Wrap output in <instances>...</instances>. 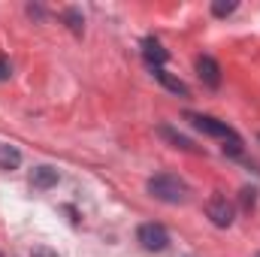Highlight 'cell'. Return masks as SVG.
<instances>
[{
	"label": "cell",
	"instance_id": "1",
	"mask_svg": "<svg viewBox=\"0 0 260 257\" xmlns=\"http://www.w3.org/2000/svg\"><path fill=\"white\" fill-rule=\"evenodd\" d=\"M148 194L160 203H170V206H179V203H188V185L179 179V176H170V173H160V176H151L148 179Z\"/></svg>",
	"mask_w": 260,
	"mask_h": 257
},
{
	"label": "cell",
	"instance_id": "2",
	"mask_svg": "<svg viewBox=\"0 0 260 257\" xmlns=\"http://www.w3.org/2000/svg\"><path fill=\"white\" fill-rule=\"evenodd\" d=\"M206 215H209V221H212L215 227H221V230H224V227H230V224H233V215H236V212H233V203H230L227 197L215 194V197L206 203Z\"/></svg>",
	"mask_w": 260,
	"mask_h": 257
},
{
	"label": "cell",
	"instance_id": "3",
	"mask_svg": "<svg viewBox=\"0 0 260 257\" xmlns=\"http://www.w3.org/2000/svg\"><path fill=\"white\" fill-rule=\"evenodd\" d=\"M136 239H139V245H142L145 251H164V248L170 245V233H167L160 224H142V227L136 230Z\"/></svg>",
	"mask_w": 260,
	"mask_h": 257
},
{
	"label": "cell",
	"instance_id": "4",
	"mask_svg": "<svg viewBox=\"0 0 260 257\" xmlns=\"http://www.w3.org/2000/svg\"><path fill=\"white\" fill-rule=\"evenodd\" d=\"M188 121H191L197 130H203L206 136H218V139L233 136V127H227L224 121H218V118H212V115H197V112H188Z\"/></svg>",
	"mask_w": 260,
	"mask_h": 257
},
{
	"label": "cell",
	"instance_id": "5",
	"mask_svg": "<svg viewBox=\"0 0 260 257\" xmlns=\"http://www.w3.org/2000/svg\"><path fill=\"white\" fill-rule=\"evenodd\" d=\"M142 58H145V64L151 67V70H160V67L170 61V52H167L154 37H145V40H142Z\"/></svg>",
	"mask_w": 260,
	"mask_h": 257
},
{
	"label": "cell",
	"instance_id": "6",
	"mask_svg": "<svg viewBox=\"0 0 260 257\" xmlns=\"http://www.w3.org/2000/svg\"><path fill=\"white\" fill-rule=\"evenodd\" d=\"M197 76L203 79V85H209V88H218L221 85V67L215 58H209V55H200L197 58Z\"/></svg>",
	"mask_w": 260,
	"mask_h": 257
},
{
	"label": "cell",
	"instance_id": "7",
	"mask_svg": "<svg viewBox=\"0 0 260 257\" xmlns=\"http://www.w3.org/2000/svg\"><path fill=\"white\" fill-rule=\"evenodd\" d=\"M58 170L55 167H49V164H43V167H34V173H30V185L37 188V191H49V188H55L58 185Z\"/></svg>",
	"mask_w": 260,
	"mask_h": 257
},
{
	"label": "cell",
	"instance_id": "8",
	"mask_svg": "<svg viewBox=\"0 0 260 257\" xmlns=\"http://www.w3.org/2000/svg\"><path fill=\"white\" fill-rule=\"evenodd\" d=\"M154 79H157V82H160V85H164L167 91H173L176 97H188V94H191V91H188V85H185V82H182L179 76L167 73L164 67H160V70H154Z\"/></svg>",
	"mask_w": 260,
	"mask_h": 257
},
{
	"label": "cell",
	"instance_id": "9",
	"mask_svg": "<svg viewBox=\"0 0 260 257\" xmlns=\"http://www.w3.org/2000/svg\"><path fill=\"white\" fill-rule=\"evenodd\" d=\"M21 167V151L15 145L0 142V170H18Z\"/></svg>",
	"mask_w": 260,
	"mask_h": 257
},
{
	"label": "cell",
	"instance_id": "10",
	"mask_svg": "<svg viewBox=\"0 0 260 257\" xmlns=\"http://www.w3.org/2000/svg\"><path fill=\"white\" fill-rule=\"evenodd\" d=\"M160 136H164V139H170V142H173L176 148H182V151H200L188 136H182V133H176V130H170V127H160Z\"/></svg>",
	"mask_w": 260,
	"mask_h": 257
},
{
	"label": "cell",
	"instance_id": "11",
	"mask_svg": "<svg viewBox=\"0 0 260 257\" xmlns=\"http://www.w3.org/2000/svg\"><path fill=\"white\" fill-rule=\"evenodd\" d=\"M64 21H67V27H70L76 37H82V30H85V18H82V12H79V9H67Z\"/></svg>",
	"mask_w": 260,
	"mask_h": 257
},
{
	"label": "cell",
	"instance_id": "12",
	"mask_svg": "<svg viewBox=\"0 0 260 257\" xmlns=\"http://www.w3.org/2000/svg\"><path fill=\"white\" fill-rule=\"evenodd\" d=\"M236 0H215L212 3V15H218V18H227V15H233L236 12Z\"/></svg>",
	"mask_w": 260,
	"mask_h": 257
},
{
	"label": "cell",
	"instance_id": "13",
	"mask_svg": "<svg viewBox=\"0 0 260 257\" xmlns=\"http://www.w3.org/2000/svg\"><path fill=\"white\" fill-rule=\"evenodd\" d=\"M221 151H224V154H230V157H239V154H242V139H239L236 133H233V136H227V139H224V145H221Z\"/></svg>",
	"mask_w": 260,
	"mask_h": 257
},
{
	"label": "cell",
	"instance_id": "14",
	"mask_svg": "<svg viewBox=\"0 0 260 257\" xmlns=\"http://www.w3.org/2000/svg\"><path fill=\"white\" fill-rule=\"evenodd\" d=\"M254 188H245V191H242V206H245V209H251V206H254Z\"/></svg>",
	"mask_w": 260,
	"mask_h": 257
},
{
	"label": "cell",
	"instance_id": "15",
	"mask_svg": "<svg viewBox=\"0 0 260 257\" xmlns=\"http://www.w3.org/2000/svg\"><path fill=\"white\" fill-rule=\"evenodd\" d=\"M30 257H61L58 251H52V248H46V245H40V248H34V254Z\"/></svg>",
	"mask_w": 260,
	"mask_h": 257
},
{
	"label": "cell",
	"instance_id": "16",
	"mask_svg": "<svg viewBox=\"0 0 260 257\" xmlns=\"http://www.w3.org/2000/svg\"><path fill=\"white\" fill-rule=\"evenodd\" d=\"M9 73H12V70H9V61H6V58H0V82H6V79H9Z\"/></svg>",
	"mask_w": 260,
	"mask_h": 257
},
{
	"label": "cell",
	"instance_id": "17",
	"mask_svg": "<svg viewBox=\"0 0 260 257\" xmlns=\"http://www.w3.org/2000/svg\"><path fill=\"white\" fill-rule=\"evenodd\" d=\"M0 257H3V254H0Z\"/></svg>",
	"mask_w": 260,
	"mask_h": 257
},
{
	"label": "cell",
	"instance_id": "18",
	"mask_svg": "<svg viewBox=\"0 0 260 257\" xmlns=\"http://www.w3.org/2000/svg\"><path fill=\"white\" fill-rule=\"evenodd\" d=\"M257 257H260V254H257Z\"/></svg>",
	"mask_w": 260,
	"mask_h": 257
}]
</instances>
